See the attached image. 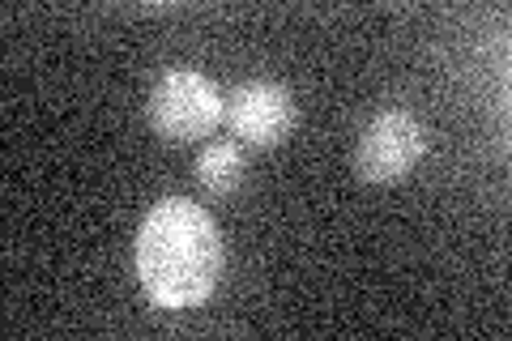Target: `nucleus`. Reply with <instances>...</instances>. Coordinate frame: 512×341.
<instances>
[{
	"mask_svg": "<svg viewBox=\"0 0 512 341\" xmlns=\"http://www.w3.org/2000/svg\"><path fill=\"white\" fill-rule=\"evenodd\" d=\"M222 231L201 205L184 197L158 201L137 235V273L158 307L201 303L222 278Z\"/></svg>",
	"mask_w": 512,
	"mask_h": 341,
	"instance_id": "1",
	"label": "nucleus"
},
{
	"mask_svg": "<svg viewBox=\"0 0 512 341\" xmlns=\"http://www.w3.org/2000/svg\"><path fill=\"white\" fill-rule=\"evenodd\" d=\"M227 116V99L197 69H167L150 94V124L163 141H201Z\"/></svg>",
	"mask_w": 512,
	"mask_h": 341,
	"instance_id": "2",
	"label": "nucleus"
},
{
	"mask_svg": "<svg viewBox=\"0 0 512 341\" xmlns=\"http://www.w3.org/2000/svg\"><path fill=\"white\" fill-rule=\"evenodd\" d=\"M427 128L402 107H389L367 120L363 137L355 145V171L367 184H393L423 158Z\"/></svg>",
	"mask_w": 512,
	"mask_h": 341,
	"instance_id": "3",
	"label": "nucleus"
},
{
	"mask_svg": "<svg viewBox=\"0 0 512 341\" xmlns=\"http://www.w3.org/2000/svg\"><path fill=\"white\" fill-rule=\"evenodd\" d=\"M227 128L248 145H278L299 120L291 90L278 81H244L227 94Z\"/></svg>",
	"mask_w": 512,
	"mask_h": 341,
	"instance_id": "4",
	"label": "nucleus"
},
{
	"mask_svg": "<svg viewBox=\"0 0 512 341\" xmlns=\"http://www.w3.org/2000/svg\"><path fill=\"white\" fill-rule=\"evenodd\" d=\"M197 180L205 192H214V197L235 192L239 180H244V150H239L235 141H210L197 154Z\"/></svg>",
	"mask_w": 512,
	"mask_h": 341,
	"instance_id": "5",
	"label": "nucleus"
}]
</instances>
